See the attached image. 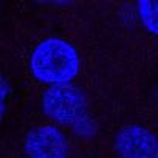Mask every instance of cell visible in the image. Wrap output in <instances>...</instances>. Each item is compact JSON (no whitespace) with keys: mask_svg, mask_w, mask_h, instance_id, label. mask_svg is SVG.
<instances>
[{"mask_svg":"<svg viewBox=\"0 0 158 158\" xmlns=\"http://www.w3.org/2000/svg\"><path fill=\"white\" fill-rule=\"evenodd\" d=\"M115 147L121 158H158V139L143 126L129 124L115 138Z\"/></svg>","mask_w":158,"mask_h":158,"instance_id":"cell-4","label":"cell"},{"mask_svg":"<svg viewBox=\"0 0 158 158\" xmlns=\"http://www.w3.org/2000/svg\"><path fill=\"white\" fill-rule=\"evenodd\" d=\"M44 113L60 124H79L85 118V98L71 84L51 85L42 95Z\"/></svg>","mask_w":158,"mask_h":158,"instance_id":"cell-2","label":"cell"},{"mask_svg":"<svg viewBox=\"0 0 158 158\" xmlns=\"http://www.w3.org/2000/svg\"><path fill=\"white\" fill-rule=\"evenodd\" d=\"M81 57L74 45L62 37H47L36 45L30 57L33 76L48 85L70 84L79 73Z\"/></svg>","mask_w":158,"mask_h":158,"instance_id":"cell-1","label":"cell"},{"mask_svg":"<svg viewBox=\"0 0 158 158\" xmlns=\"http://www.w3.org/2000/svg\"><path fill=\"white\" fill-rule=\"evenodd\" d=\"M27 158H67L68 141L56 126H40L31 130L23 141Z\"/></svg>","mask_w":158,"mask_h":158,"instance_id":"cell-3","label":"cell"},{"mask_svg":"<svg viewBox=\"0 0 158 158\" xmlns=\"http://www.w3.org/2000/svg\"><path fill=\"white\" fill-rule=\"evenodd\" d=\"M138 14L143 25L158 36V0H141L138 3Z\"/></svg>","mask_w":158,"mask_h":158,"instance_id":"cell-5","label":"cell"},{"mask_svg":"<svg viewBox=\"0 0 158 158\" xmlns=\"http://www.w3.org/2000/svg\"><path fill=\"white\" fill-rule=\"evenodd\" d=\"M8 95H10V87H8V84L3 81V79H0V123H2L3 115H5V110H6Z\"/></svg>","mask_w":158,"mask_h":158,"instance_id":"cell-6","label":"cell"}]
</instances>
